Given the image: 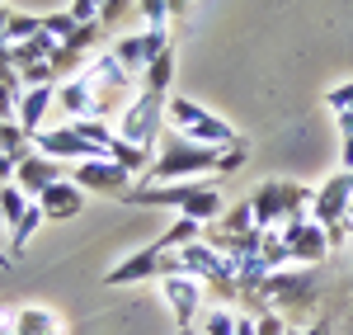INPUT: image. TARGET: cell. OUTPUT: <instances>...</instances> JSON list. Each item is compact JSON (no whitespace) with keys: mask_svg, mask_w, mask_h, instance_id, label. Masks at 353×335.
<instances>
[{"mask_svg":"<svg viewBox=\"0 0 353 335\" xmlns=\"http://www.w3.org/2000/svg\"><path fill=\"white\" fill-rule=\"evenodd\" d=\"M161 293H165V303H170V312L179 316V326H198V316L208 312V288L193 274H165Z\"/></svg>","mask_w":353,"mask_h":335,"instance_id":"8fae6325","label":"cell"},{"mask_svg":"<svg viewBox=\"0 0 353 335\" xmlns=\"http://www.w3.org/2000/svg\"><path fill=\"white\" fill-rule=\"evenodd\" d=\"M349 231H353V218H349Z\"/></svg>","mask_w":353,"mask_h":335,"instance_id":"b9f144b4","label":"cell"},{"mask_svg":"<svg viewBox=\"0 0 353 335\" xmlns=\"http://www.w3.org/2000/svg\"><path fill=\"white\" fill-rule=\"evenodd\" d=\"M283 231V241H288V251H292V265H301V269H311V265H321L330 255V231L311 213L306 218H292V222L278 227Z\"/></svg>","mask_w":353,"mask_h":335,"instance_id":"8992f818","label":"cell"},{"mask_svg":"<svg viewBox=\"0 0 353 335\" xmlns=\"http://www.w3.org/2000/svg\"><path fill=\"white\" fill-rule=\"evenodd\" d=\"M259 293H264V303L269 307H311L316 303V279H311V269H273L269 279L259 283Z\"/></svg>","mask_w":353,"mask_h":335,"instance_id":"52a82bcc","label":"cell"},{"mask_svg":"<svg viewBox=\"0 0 353 335\" xmlns=\"http://www.w3.org/2000/svg\"><path fill=\"white\" fill-rule=\"evenodd\" d=\"M236 316H241V312L212 303V307L198 316V335H236Z\"/></svg>","mask_w":353,"mask_h":335,"instance_id":"603a6c76","label":"cell"},{"mask_svg":"<svg viewBox=\"0 0 353 335\" xmlns=\"http://www.w3.org/2000/svg\"><path fill=\"white\" fill-rule=\"evenodd\" d=\"M189 15V0H170V19H184Z\"/></svg>","mask_w":353,"mask_h":335,"instance_id":"d590c367","label":"cell"},{"mask_svg":"<svg viewBox=\"0 0 353 335\" xmlns=\"http://www.w3.org/2000/svg\"><path fill=\"white\" fill-rule=\"evenodd\" d=\"M66 161H57V156H43L38 146L28 151V156H19V170H14V184L24 189L28 198H38L43 189H52L57 180H66Z\"/></svg>","mask_w":353,"mask_h":335,"instance_id":"4fadbf2b","label":"cell"},{"mask_svg":"<svg viewBox=\"0 0 353 335\" xmlns=\"http://www.w3.org/2000/svg\"><path fill=\"white\" fill-rule=\"evenodd\" d=\"M254 335H288V321L278 312H264V316H254Z\"/></svg>","mask_w":353,"mask_h":335,"instance_id":"4dcf8cb0","label":"cell"},{"mask_svg":"<svg viewBox=\"0 0 353 335\" xmlns=\"http://www.w3.org/2000/svg\"><path fill=\"white\" fill-rule=\"evenodd\" d=\"M128 203H141V208H174L179 218H193V222L212 227L221 218V194L212 180H170V184H151V189H132Z\"/></svg>","mask_w":353,"mask_h":335,"instance_id":"7a4b0ae2","label":"cell"},{"mask_svg":"<svg viewBox=\"0 0 353 335\" xmlns=\"http://www.w3.org/2000/svg\"><path fill=\"white\" fill-rule=\"evenodd\" d=\"M33 33H43V15H10L5 19V43H28Z\"/></svg>","mask_w":353,"mask_h":335,"instance_id":"d4e9b609","label":"cell"},{"mask_svg":"<svg viewBox=\"0 0 353 335\" xmlns=\"http://www.w3.org/2000/svg\"><path fill=\"white\" fill-rule=\"evenodd\" d=\"M306 335H330V326H311V331H306Z\"/></svg>","mask_w":353,"mask_h":335,"instance_id":"8d00e7d4","label":"cell"},{"mask_svg":"<svg viewBox=\"0 0 353 335\" xmlns=\"http://www.w3.org/2000/svg\"><path fill=\"white\" fill-rule=\"evenodd\" d=\"M325 104H330L334 113H349V109H353V81H349V85H334V90L325 95Z\"/></svg>","mask_w":353,"mask_h":335,"instance_id":"1f68e13d","label":"cell"},{"mask_svg":"<svg viewBox=\"0 0 353 335\" xmlns=\"http://www.w3.org/2000/svg\"><path fill=\"white\" fill-rule=\"evenodd\" d=\"M71 180L81 184V189H90V194H109V198H128L132 189V170H123L118 161H109V156H94V161H76L71 166Z\"/></svg>","mask_w":353,"mask_h":335,"instance_id":"ba28073f","label":"cell"},{"mask_svg":"<svg viewBox=\"0 0 353 335\" xmlns=\"http://www.w3.org/2000/svg\"><path fill=\"white\" fill-rule=\"evenodd\" d=\"M259 260H264L269 269H288V265H292V251H288V241H283L278 227L259 231Z\"/></svg>","mask_w":353,"mask_h":335,"instance_id":"ffe728a7","label":"cell"},{"mask_svg":"<svg viewBox=\"0 0 353 335\" xmlns=\"http://www.w3.org/2000/svg\"><path fill=\"white\" fill-rule=\"evenodd\" d=\"M14 170H19V156L0 151V184H14Z\"/></svg>","mask_w":353,"mask_h":335,"instance_id":"836d02e7","label":"cell"},{"mask_svg":"<svg viewBox=\"0 0 353 335\" xmlns=\"http://www.w3.org/2000/svg\"><path fill=\"white\" fill-rule=\"evenodd\" d=\"M28 203H33V198H28L19 184H0V227L10 231V227L28 213Z\"/></svg>","mask_w":353,"mask_h":335,"instance_id":"44dd1931","label":"cell"},{"mask_svg":"<svg viewBox=\"0 0 353 335\" xmlns=\"http://www.w3.org/2000/svg\"><path fill=\"white\" fill-rule=\"evenodd\" d=\"M236 335H254V316H245V312H241V316H236Z\"/></svg>","mask_w":353,"mask_h":335,"instance_id":"e575fe53","label":"cell"},{"mask_svg":"<svg viewBox=\"0 0 353 335\" xmlns=\"http://www.w3.org/2000/svg\"><path fill=\"white\" fill-rule=\"evenodd\" d=\"M165 99L170 95H156V90H137L132 104L123 109L118 118V137L137 142V146H161V133H165Z\"/></svg>","mask_w":353,"mask_h":335,"instance_id":"5b68a950","label":"cell"},{"mask_svg":"<svg viewBox=\"0 0 353 335\" xmlns=\"http://www.w3.org/2000/svg\"><path fill=\"white\" fill-rule=\"evenodd\" d=\"M349 218H353V203H349Z\"/></svg>","mask_w":353,"mask_h":335,"instance_id":"60d3db41","label":"cell"},{"mask_svg":"<svg viewBox=\"0 0 353 335\" xmlns=\"http://www.w3.org/2000/svg\"><path fill=\"white\" fill-rule=\"evenodd\" d=\"M203 231H208L203 222H193V218H179V222H170V231L161 236V246H165V251H179V246H193V241H203Z\"/></svg>","mask_w":353,"mask_h":335,"instance_id":"cb8c5ba5","label":"cell"},{"mask_svg":"<svg viewBox=\"0 0 353 335\" xmlns=\"http://www.w3.org/2000/svg\"><path fill=\"white\" fill-rule=\"evenodd\" d=\"M0 335H10V321H0Z\"/></svg>","mask_w":353,"mask_h":335,"instance_id":"f35d334b","label":"cell"},{"mask_svg":"<svg viewBox=\"0 0 353 335\" xmlns=\"http://www.w3.org/2000/svg\"><path fill=\"white\" fill-rule=\"evenodd\" d=\"M170 81H174V48L170 52H161L146 71H141V90H156V95H165L170 90Z\"/></svg>","mask_w":353,"mask_h":335,"instance_id":"7402d4cb","label":"cell"},{"mask_svg":"<svg viewBox=\"0 0 353 335\" xmlns=\"http://www.w3.org/2000/svg\"><path fill=\"white\" fill-rule=\"evenodd\" d=\"M19 95H24V85L0 81V118H5V123H14V118H19Z\"/></svg>","mask_w":353,"mask_h":335,"instance_id":"f1b7e54d","label":"cell"},{"mask_svg":"<svg viewBox=\"0 0 353 335\" xmlns=\"http://www.w3.org/2000/svg\"><path fill=\"white\" fill-rule=\"evenodd\" d=\"M38 208H43V218L48 222H66V218H81L85 208V189L76 180H57L52 189H43L38 194Z\"/></svg>","mask_w":353,"mask_h":335,"instance_id":"e0dca14e","label":"cell"},{"mask_svg":"<svg viewBox=\"0 0 353 335\" xmlns=\"http://www.w3.org/2000/svg\"><path fill=\"white\" fill-rule=\"evenodd\" d=\"M57 113H61L66 123H76V118H99L94 85L85 81V76H66V81H57Z\"/></svg>","mask_w":353,"mask_h":335,"instance_id":"5bb4252c","label":"cell"},{"mask_svg":"<svg viewBox=\"0 0 353 335\" xmlns=\"http://www.w3.org/2000/svg\"><path fill=\"white\" fill-rule=\"evenodd\" d=\"M109 161H118L123 170H132V175H146L151 161H156V151H151V146H137V142H128V137H113L109 142Z\"/></svg>","mask_w":353,"mask_h":335,"instance_id":"d6986e66","label":"cell"},{"mask_svg":"<svg viewBox=\"0 0 353 335\" xmlns=\"http://www.w3.org/2000/svg\"><path fill=\"white\" fill-rule=\"evenodd\" d=\"M349 175H353V170H349Z\"/></svg>","mask_w":353,"mask_h":335,"instance_id":"7bdbcfd3","label":"cell"},{"mask_svg":"<svg viewBox=\"0 0 353 335\" xmlns=\"http://www.w3.org/2000/svg\"><path fill=\"white\" fill-rule=\"evenodd\" d=\"M217 231H259V227H254V208H250V203H236L231 213L217 218Z\"/></svg>","mask_w":353,"mask_h":335,"instance_id":"484cf974","label":"cell"},{"mask_svg":"<svg viewBox=\"0 0 353 335\" xmlns=\"http://www.w3.org/2000/svg\"><path fill=\"white\" fill-rule=\"evenodd\" d=\"M165 128H170L174 137L203 142V146H241V133H236L226 118H217L212 109L193 104L184 95H170V99H165Z\"/></svg>","mask_w":353,"mask_h":335,"instance_id":"3957f363","label":"cell"},{"mask_svg":"<svg viewBox=\"0 0 353 335\" xmlns=\"http://www.w3.org/2000/svg\"><path fill=\"white\" fill-rule=\"evenodd\" d=\"M349 203H353V175H334L325 180L316 194H311V218L321 227H334V222H349Z\"/></svg>","mask_w":353,"mask_h":335,"instance_id":"7c38bea8","label":"cell"},{"mask_svg":"<svg viewBox=\"0 0 353 335\" xmlns=\"http://www.w3.org/2000/svg\"><path fill=\"white\" fill-rule=\"evenodd\" d=\"M33 146L43 151V156H57V161H66V166H76V161H94V156H104V146H94L90 137H81L71 123H57V128H43Z\"/></svg>","mask_w":353,"mask_h":335,"instance_id":"30bf717a","label":"cell"},{"mask_svg":"<svg viewBox=\"0 0 353 335\" xmlns=\"http://www.w3.org/2000/svg\"><path fill=\"white\" fill-rule=\"evenodd\" d=\"M161 255H165V246L151 241L146 251H137V255H128L123 265H113L109 274H104V283H109V288H128V283H141V279H161Z\"/></svg>","mask_w":353,"mask_h":335,"instance_id":"9a60e30c","label":"cell"},{"mask_svg":"<svg viewBox=\"0 0 353 335\" xmlns=\"http://www.w3.org/2000/svg\"><path fill=\"white\" fill-rule=\"evenodd\" d=\"M146 28H170V0H137Z\"/></svg>","mask_w":353,"mask_h":335,"instance_id":"4316f807","label":"cell"},{"mask_svg":"<svg viewBox=\"0 0 353 335\" xmlns=\"http://www.w3.org/2000/svg\"><path fill=\"white\" fill-rule=\"evenodd\" d=\"M104 15V0H71V19L76 24H99Z\"/></svg>","mask_w":353,"mask_h":335,"instance_id":"f546056e","label":"cell"},{"mask_svg":"<svg viewBox=\"0 0 353 335\" xmlns=\"http://www.w3.org/2000/svg\"><path fill=\"white\" fill-rule=\"evenodd\" d=\"M179 335H198V326H179Z\"/></svg>","mask_w":353,"mask_h":335,"instance_id":"74e56055","label":"cell"},{"mask_svg":"<svg viewBox=\"0 0 353 335\" xmlns=\"http://www.w3.org/2000/svg\"><path fill=\"white\" fill-rule=\"evenodd\" d=\"M10 335H61V321L48 307H19L10 316Z\"/></svg>","mask_w":353,"mask_h":335,"instance_id":"ac0fdd59","label":"cell"},{"mask_svg":"<svg viewBox=\"0 0 353 335\" xmlns=\"http://www.w3.org/2000/svg\"><path fill=\"white\" fill-rule=\"evenodd\" d=\"M161 52H170V28H141V33H128V38L113 43V57L123 61V71H132L137 81Z\"/></svg>","mask_w":353,"mask_h":335,"instance_id":"9c48e42d","label":"cell"},{"mask_svg":"<svg viewBox=\"0 0 353 335\" xmlns=\"http://www.w3.org/2000/svg\"><path fill=\"white\" fill-rule=\"evenodd\" d=\"M245 161L241 146H203V142H184V137H161L156 161L146 170V184H170V180H212L221 170H236Z\"/></svg>","mask_w":353,"mask_h":335,"instance_id":"6da1fadb","label":"cell"},{"mask_svg":"<svg viewBox=\"0 0 353 335\" xmlns=\"http://www.w3.org/2000/svg\"><path fill=\"white\" fill-rule=\"evenodd\" d=\"M43 28H48V33H52L57 43H66V38H71V33H76V19H71V10H61V15H43Z\"/></svg>","mask_w":353,"mask_h":335,"instance_id":"83f0119b","label":"cell"},{"mask_svg":"<svg viewBox=\"0 0 353 335\" xmlns=\"http://www.w3.org/2000/svg\"><path fill=\"white\" fill-rule=\"evenodd\" d=\"M57 109V85H28L24 95H19V128H24V137L33 142L43 133V123H48V113Z\"/></svg>","mask_w":353,"mask_h":335,"instance_id":"2e32d148","label":"cell"},{"mask_svg":"<svg viewBox=\"0 0 353 335\" xmlns=\"http://www.w3.org/2000/svg\"><path fill=\"white\" fill-rule=\"evenodd\" d=\"M311 194L316 189H301V184H288V180H264L254 189V198H250L254 227L269 231V227H283V222H292V218H306L311 213Z\"/></svg>","mask_w":353,"mask_h":335,"instance_id":"277c9868","label":"cell"},{"mask_svg":"<svg viewBox=\"0 0 353 335\" xmlns=\"http://www.w3.org/2000/svg\"><path fill=\"white\" fill-rule=\"evenodd\" d=\"M132 5H137V0H104V15H99V24H104V28L118 24V19H123V15H128Z\"/></svg>","mask_w":353,"mask_h":335,"instance_id":"d6a6232c","label":"cell"},{"mask_svg":"<svg viewBox=\"0 0 353 335\" xmlns=\"http://www.w3.org/2000/svg\"><path fill=\"white\" fill-rule=\"evenodd\" d=\"M288 335H306V331H288Z\"/></svg>","mask_w":353,"mask_h":335,"instance_id":"ab89813d","label":"cell"}]
</instances>
